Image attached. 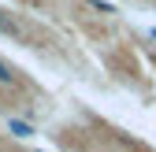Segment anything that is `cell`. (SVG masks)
<instances>
[{
    "label": "cell",
    "mask_w": 156,
    "mask_h": 152,
    "mask_svg": "<svg viewBox=\"0 0 156 152\" xmlns=\"http://www.w3.org/2000/svg\"><path fill=\"white\" fill-rule=\"evenodd\" d=\"M8 130H11L15 137H34V126H30V123H19V119H11Z\"/></svg>",
    "instance_id": "obj_2"
},
{
    "label": "cell",
    "mask_w": 156,
    "mask_h": 152,
    "mask_svg": "<svg viewBox=\"0 0 156 152\" xmlns=\"http://www.w3.org/2000/svg\"><path fill=\"white\" fill-rule=\"evenodd\" d=\"M15 82H19V71L8 60H0V85H15Z\"/></svg>",
    "instance_id": "obj_1"
}]
</instances>
